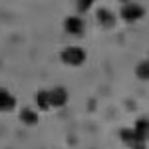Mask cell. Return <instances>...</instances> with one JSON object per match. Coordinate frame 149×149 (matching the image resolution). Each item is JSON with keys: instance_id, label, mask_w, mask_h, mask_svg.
<instances>
[{"instance_id": "obj_1", "label": "cell", "mask_w": 149, "mask_h": 149, "mask_svg": "<svg viewBox=\"0 0 149 149\" xmlns=\"http://www.w3.org/2000/svg\"><path fill=\"white\" fill-rule=\"evenodd\" d=\"M62 62L68 64V66H74V68L81 66V64L86 62V52H84V48H80V46L64 48V50H62Z\"/></svg>"}, {"instance_id": "obj_2", "label": "cell", "mask_w": 149, "mask_h": 149, "mask_svg": "<svg viewBox=\"0 0 149 149\" xmlns=\"http://www.w3.org/2000/svg\"><path fill=\"white\" fill-rule=\"evenodd\" d=\"M143 16H145V10H143L141 4L129 2V4H125V6L121 8V18H123L125 22H137Z\"/></svg>"}, {"instance_id": "obj_3", "label": "cell", "mask_w": 149, "mask_h": 149, "mask_svg": "<svg viewBox=\"0 0 149 149\" xmlns=\"http://www.w3.org/2000/svg\"><path fill=\"white\" fill-rule=\"evenodd\" d=\"M48 97H50V107H64L68 103V92L66 88L58 86V88H52L48 92Z\"/></svg>"}, {"instance_id": "obj_4", "label": "cell", "mask_w": 149, "mask_h": 149, "mask_svg": "<svg viewBox=\"0 0 149 149\" xmlns=\"http://www.w3.org/2000/svg\"><path fill=\"white\" fill-rule=\"evenodd\" d=\"M64 28H66V32L70 36H81L84 30H86V24H84V20L80 16H68L64 20Z\"/></svg>"}, {"instance_id": "obj_5", "label": "cell", "mask_w": 149, "mask_h": 149, "mask_svg": "<svg viewBox=\"0 0 149 149\" xmlns=\"http://www.w3.org/2000/svg\"><path fill=\"white\" fill-rule=\"evenodd\" d=\"M133 131L139 141H149V119H137L133 125Z\"/></svg>"}, {"instance_id": "obj_6", "label": "cell", "mask_w": 149, "mask_h": 149, "mask_svg": "<svg viewBox=\"0 0 149 149\" xmlns=\"http://www.w3.org/2000/svg\"><path fill=\"white\" fill-rule=\"evenodd\" d=\"M14 105H16L14 95L8 93L6 90H0V111H10L14 109Z\"/></svg>"}, {"instance_id": "obj_7", "label": "cell", "mask_w": 149, "mask_h": 149, "mask_svg": "<svg viewBox=\"0 0 149 149\" xmlns=\"http://www.w3.org/2000/svg\"><path fill=\"white\" fill-rule=\"evenodd\" d=\"M97 20H100V24L105 26V28H113L115 16L111 14V10H107V8H100V10H97Z\"/></svg>"}, {"instance_id": "obj_8", "label": "cell", "mask_w": 149, "mask_h": 149, "mask_svg": "<svg viewBox=\"0 0 149 149\" xmlns=\"http://www.w3.org/2000/svg\"><path fill=\"white\" fill-rule=\"evenodd\" d=\"M20 121L26 123V125H36L38 123V113L32 111V109H22L20 111Z\"/></svg>"}, {"instance_id": "obj_9", "label": "cell", "mask_w": 149, "mask_h": 149, "mask_svg": "<svg viewBox=\"0 0 149 149\" xmlns=\"http://www.w3.org/2000/svg\"><path fill=\"white\" fill-rule=\"evenodd\" d=\"M36 103H38V107H40L42 111H48V109H50V97H48L46 90H40V92L36 93Z\"/></svg>"}, {"instance_id": "obj_10", "label": "cell", "mask_w": 149, "mask_h": 149, "mask_svg": "<svg viewBox=\"0 0 149 149\" xmlns=\"http://www.w3.org/2000/svg\"><path fill=\"white\" fill-rule=\"evenodd\" d=\"M119 137H121V141H123V143H127L129 147H131V145H135V143L139 141L133 129H121V131H119Z\"/></svg>"}, {"instance_id": "obj_11", "label": "cell", "mask_w": 149, "mask_h": 149, "mask_svg": "<svg viewBox=\"0 0 149 149\" xmlns=\"http://www.w3.org/2000/svg\"><path fill=\"white\" fill-rule=\"evenodd\" d=\"M135 74H137V78H141V80H149V62L139 64L137 68H135Z\"/></svg>"}, {"instance_id": "obj_12", "label": "cell", "mask_w": 149, "mask_h": 149, "mask_svg": "<svg viewBox=\"0 0 149 149\" xmlns=\"http://www.w3.org/2000/svg\"><path fill=\"white\" fill-rule=\"evenodd\" d=\"M93 2H95V0H78V10L80 12H88L90 8H92Z\"/></svg>"}, {"instance_id": "obj_13", "label": "cell", "mask_w": 149, "mask_h": 149, "mask_svg": "<svg viewBox=\"0 0 149 149\" xmlns=\"http://www.w3.org/2000/svg\"><path fill=\"white\" fill-rule=\"evenodd\" d=\"M131 149H145V141H137L135 145H131Z\"/></svg>"}, {"instance_id": "obj_14", "label": "cell", "mask_w": 149, "mask_h": 149, "mask_svg": "<svg viewBox=\"0 0 149 149\" xmlns=\"http://www.w3.org/2000/svg\"><path fill=\"white\" fill-rule=\"evenodd\" d=\"M121 2H127V0H121Z\"/></svg>"}]
</instances>
